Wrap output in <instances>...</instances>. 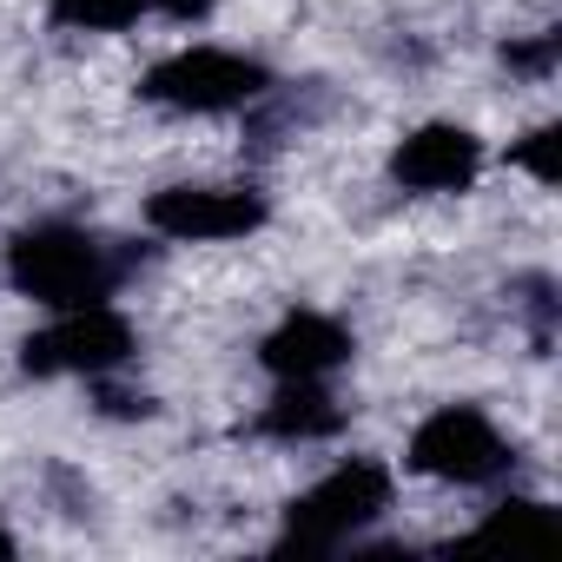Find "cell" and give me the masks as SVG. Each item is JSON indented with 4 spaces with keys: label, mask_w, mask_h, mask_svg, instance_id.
Returning <instances> with one entry per match:
<instances>
[{
    "label": "cell",
    "mask_w": 562,
    "mask_h": 562,
    "mask_svg": "<svg viewBox=\"0 0 562 562\" xmlns=\"http://www.w3.org/2000/svg\"><path fill=\"white\" fill-rule=\"evenodd\" d=\"M126 251H113L106 238L80 232V225H27L14 232L8 245V278H14V292L47 305V312H80V305H106L120 292V278H126Z\"/></svg>",
    "instance_id": "1"
},
{
    "label": "cell",
    "mask_w": 562,
    "mask_h": 562,
    "mask_svg": "<svg viewBox=\"0 0 562 562\" xmlns=\"http://www.w3.org/2000/svg\"><path fill=\"white\" fill-rule=\"evenodd\" d=\"M391 509V470L378 457H351L338 463L325 483H312L292 509H285V536L278 555H331L345 549L364 522H378Z\"/></svg>",
    "instance_id": "2"
},
{
    "label": "cell",
    "mask_w": 562,
    "mask_h": 562,
    "mask_svg": "<svg viewBox=\"0 0 562 562\" xmlns=\"http://www.w3.org/2000/svg\"><path fill=\"white\" fill-rule=\"evenodd\" d=\"M139 93L172 113H238L271 93V74H265V60L232 54V47H186V54H166L139 80Z\"/></svg>",
    "instance_id": "3"
},
{
    "label": "cell",
    "mask_w": 562,
    "mask_h": 562,
    "mask_svg": "<svg viewBox=\"0 0 562 562\" xmlns=\"http://www.w3.org/2000/svg\"><path fill=\"white\" fill-rule=\"evenodd\" d=\"M516 450L476 404H443L411 430V470L437 483H496L509 476Z\"/></svg>",
    "instance_id": "4"
},
{
    "label": "cell",
    "mask_w": 562,
    "mask_h": 562,
    "mask_svg": "<svg viewBox=\"0 0 562 562\" xmlns=\"http://www.w3.org/2000/svg\"><path fill=\"white\" fill-rule=\"evenodd\" d=\"M126 358H133V325L113 305L60 312L47 331H34L21 345V371H34V378H106Z\"/></svg>",
    "instance_id": "5"
},
{
    "label": "cell",
    "mask_w": 562,
    "mask_h": 562,
    "mask_svg": "<svg viewBox=\"0 0 562 562\" xmlns=\"http://www.w3.org/2000/svg\"><path fill=\"white\" fill-rule=\"evenodd\" d=\"M271 218L265 192L251 186H166L146 199V225L172 245H218V238H245Z\"/></svg>",
    "instance_id": "6"
},
{
    "label": "cell",
    "mask_w": 562,
    "mask_h": 562,
    "mask_svg": "<svg viewBox=\"0 0 562 562\" xmlns=\"http://www.w3.org/2000/svg\"><path fill=\"white\" fill-rule=\"evenodd\" d=\"M483 172V139L470 126H417L397 153H391V179L404 192H470Z\"/></svg>",
    "instance_id": "7"
},
{
    "label": "cell",
    "mask_w": 562,
    "mask_h": 562,
    "mask_svg": "<svg viewBox=\"0 0 562 562\" xmlns=\"http://www.w3.org/2000/svg\"><path fill=\"white\" fill-rule=\"evenodd\" d=\"M351 331L338 325V318H325V312H292V318H278L271 331H265V345H258V364L285 384V378H331V371H345L351 364Z\"/></svg>",
    "instance_id": "8"
},
{
    "label": "cell",
    "mask_w": 562,
    "mask_h": 562,
    "mask_svg": "<svg viewBox=\"0 0 562 562\" xmlns=\"http://www.w3.org/2000/svg\"><path fill=\"white\" fill-rule=\"evenodd\" d=\"M345 430V404L325 391V378H285L278 397L258 411V437L271 443H325Z\"/></svg>",
    "instance_id": "9"
},
{
    "label": "cell",
    "mask_w": 562,
    "mask_h": 562,
    "mask_svg": "<svg viewBox=\"0 0 562 562\" xmlns=\"http://www.w3.org/2000/svg\"><path fill=\"white\" fill-rule=\"evenodd\" d=\"M555 529H562V522H555L549 503H536V496H509V503H496V509L476 522L470 542H522V549H549Z\"/></svg>",
    "instance_id": "10"
},
{
    "label": "cell",
    "mask_w": 562,
    "mask_h": 562,
    "mask_svg": "<svg viewBox=\"0 0 562 562\" xmlns=\"http://www.w3.org/2000/svg\"><path fill=\"white\" fill-rule=\"evenodd\" d=\"M146 14V0H54L60 27H87V34H120Z\"/></svg>",
    "instance_id": "11"
},
{
    "label": "cell",
    "mask_w": 562,
    "mask_h": 562,
    "mask_svg": "<svg viewBox=\"0 0 562 562\" xmlns=\"http://www.w3.org/2000/svg\"><path fill=\"white\" fill-rule=\"evenodd\" d=\"M509 159H516L529 179L555 186V179H562V133H555V126H536L529 139H516V146H509Z\"/></svg>",
    "instance_id": "12"
},
{
    "label": "cell",
    "mask_w": 562,
    "mask_h": 562,
    "mask_svg": "<svg viewBox=\"0 0 562 562\" xmlns=\"http://www.w3.org/2000/svg\"><path fill=\"white\" fill-rule=\"evenodd\" d=\"M503 60H509L516 74H549V67H555V34H542V41H529V47H509Z\"/></svg>",
    "instance_id": "13"
},
{
    "label": "cell",
    "mask_w": 562,
    "mask_h": 562,
    "mask_svg": "<svg viewBox=\"0 0 562 562\" xmlns=\"http://www.w3.org/2000/svg\"><path fill=\"white\" fill-rule=\"evenodd\" d=\"M146 8H159V14H172V21H205L218 0H146Z\"/></svg>",
    "instance_id": "14"
},
{
    "label": "cell",
    "mask_w": 562,
    "mask_h": 562,
    "mask_svg": "<svg viewBox=\"0 0 562 562\" xmlns=\"http://www.w3.org/2000/svg\"><path fill=\"white\" fill-rule=\"evenodd\" d=\"M0 555H14V536H8V529H0Z\"/></svg>",
    "instance_id": "15"
}]
</instances>
